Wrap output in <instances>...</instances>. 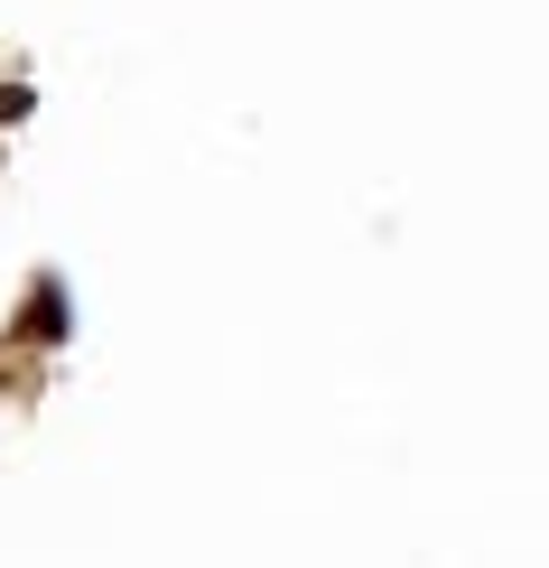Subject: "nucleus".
I'll return each instance as SVG.
<instances>
[{
  "mask_svg": "<svg viewBox=\"0 0 549 568\" xmlns=\"http://www.w3.org/2000/svg\"><path fill=\"white\" fill-rule=\"evenodd\" d=\"M29 336H65V290H57V280H47L38 307H29Z\"/></svg>",
  "mask_w": 549,
  "mask_h": 568,
  "instance_id": "nucleus-1",
  "label": "nucleus"
}]
</instances>
